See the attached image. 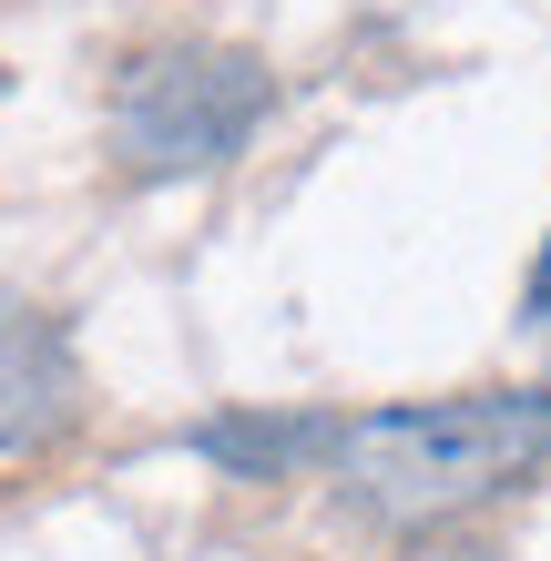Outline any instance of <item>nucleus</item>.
<instances>
[{
	"instance_id": "1",
	"label": "nucleus",
	"mask_w": 551,
	"mask_h": 561,
	"mask_svg": "<svg viewBox=\"0 0 551 561\" xmlns=\"http://www.w3.org/2000/svg\"><path fill=\"white\" fill-rule=\"evenodd\" d=\"M337 480L347 501L388 531H429L449 511L501 501L510 480H531L551 459V399L541 388H470V399H418V409H378L347 419L337 439Z\"/></svg>"
},
{
	"instance_id": "2",
	"label": "nucleus",
	"mask_w": 551,
	"mask_h": 561,
	"mask_svg": "<svg viewBox=\"0 0 551 561\" xmlns=\"http://www.w3.org/2000/svg\"><path fill=\"white\" fill-rule=\"evenodd\" d=\"M276 82L266 61L225 51V42H153L113 72V113L103 134L123 153V174L174 184V174H215L225 153H245V134L266 123Z\"/></svg>"
},
{
	"instance_id": "3",
	"label": "nucleus",
	"mask_w": 551,
	"mask_h": 561,
	"mask_svg": "<svg viewBox=\"0 0 551 561\" xmlns=\"http://www.w3.org/2000/svg\"><path fill=\"white\" fill-rule=\"evenodd\" d=\"M72 409H82L72 337H61L42 307L0 296V449H42Z\"/></svg>"
},
{
	"instance_id": "4",
	"label": "nucleus",
	"mask_w": 551,
	"mask_h": 561,
	"mask_svg": "<svg viewBox=\"0 0 551 561\" xmlns=\"http://www.w3.org/2000/svg\"><path fill=\"white\" fill-rule=\"evenodd\" d=\"M337 428L328 419H215L205 439V459H225V470H245V480H276V470H297V459H317Z\"/></svg>"
},
{
	"instance_id": "5",
	"label": "nucleus",
	"mask_w": 551,
	"mask_h": 561,
	"mask_svg": "<svg viewBox=\"0 0 551 561\" xmlns=\"http://www.w3.org/2000/svg\"><path fill=\"white\" fill-rule=\"evenodd\" d=\"M531 327L551 337V245H541V266H531Z\"/></svg>"
},
{
	"instance_id": "6",
	"label": "nucleus",
	"mask_w": 551,
	"mask_h": 561,
	"mask_svg": "<svg viewBox=\"0 0 551 561\" xmlns=\"http://www.w3.org/2000/svg\"><path fill=\"white\" fill-rule=\"evenodd\" d=\"M409 561H491V551H470V541H439V551H409Z\"/></svg>"
}]
</instances>
